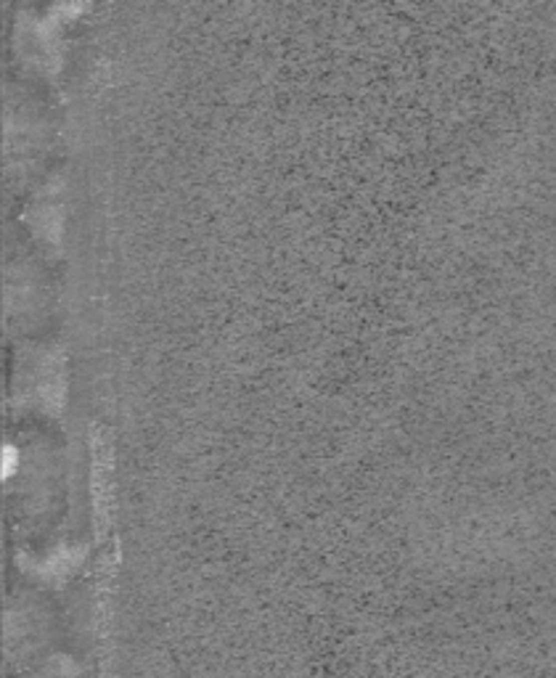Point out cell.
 <instances>
[{"instance_id": "cell-1", "label": "cell", "mask_w": 556, "mask_h": 678, "mask_svg": "<svg viewBox=\"0 0 556 678\" xmlns=\"http://www.w3.org/2000/svg\"><path fill=\"white\" fill-rule=\"evenodd\" d=\"M16 467V448L14 445H6L3 448V472H11Z\"/></svg>"}]
</instances>
